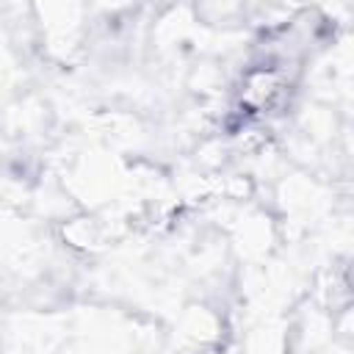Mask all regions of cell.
<instances>
[{
    "mask_svg": "<svg viewBox=\"0 0 354 354\" xmlns=\"http://www.w3.org/2000/svg\"><path fill=\"white\" fill-rule=\"evenodd\" d=\"M288 94V75L282 66L260 64L246 69L238 88V108L243 116H263L274 111Z\"/></svg>",
    "mask_w": 354,
    "mask_h": 354,
    "instance_id": "cell-1",
    "label": "cell"
}]
</instances>
